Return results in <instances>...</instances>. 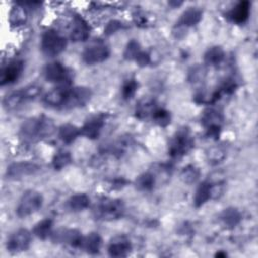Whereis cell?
Instances as JSON below:
<instances>
[{
    "instance_id": "cell-12",
    "label": "cell",
    "mask_w": 258,
    "mask_h": 258,
    "mask_svg": "<svg viewBox=\"0 0 258 258\" xmlns=\"http://www.w3.org/2000/svg\"><path fill=\"white\" fill-rule=\"evenodd\" d=\"M43 76L48 82L59 83L61 86H68L71 79V72L61 62L52 61L45 66Z\"/></svg>"
},
{
    "instance_id": "cell-13",
    "label": "cell",
    "mask_w": 258,
    "mask_h": 258,
    "mask_svg": "<svg viewBox=\"0 0 258 258\" xmlns=\"http://www.w3.org/2000/svg\"><path fill=\"white\" fill-rule=\"evenodd\" d=\"M31 243V233L26 229H19L12 233L6 242V249L10 253L26 251Z\"/></svg>"
},
{
    "instance_id": "cell-11",
    "label": "cell",
    "mask_w": 258,
    "mask_h": 258,
    "mask_svg": "<svg viewBox=\"0 0 258 258\" xmlns=\"http://www.w3.org/2000/svg\"><path fill=\"white\" fill-rule=\"evenodd\" d=\"M53 243L70 246L73 248H79L82 246L83 235L77 229L70 228H60L52 232L50 236Z\"/></svg>"
},
{
    "instance_id": "cell-20",
    "label": "cell",
    "mask_w": 258,
    "mask_h": 258,
    "mask_svg": "<svg viewBox=\"0 0 258 258\" xmlns=\"http://www.w3.org/2000/svg\"><path fill=\"white\" fill-rule=\"evenodd\" d=\"M68 89V86H60L49 91L44 95L43 102L49 107L63 108L67 100Z\"/></svg>"
},
{
    "instance_id": "cell-42",
    "label": "cell",
    "mask_w": 258,
    "mask_h": 258,
    "mask_svg": "<svg viewBox=\"0 0 258 258\" xmlns=\"http://www.w3.org/2000/svg\"><path fill=\"white\" fill-rule=\"evenodd\" d=\"M215 256L216 257H226L227 256V253L226 252H223V251H219V252H217L216 254H215Z\"/></svg>"
},
{
    "instance_id": "cell-21",
    "label": "cell",
    "mask_w": 258,
    "mask_h": 258,
    "mask_svg": "<svg viewBox=\"0 0 258 258\" xmlns=\"http://www.w3.org/2000/svg\"><path fill=\"white\" fill-rule=\"evenodd\" d=\"M221 224L227 228V229H234L237 227L241 220H242V215L240 211L237 208L234 207H229L227 209H224L220 216H219Z\"/></svg>"
},
{
    "instance_id": "cell-29",
    "label": "cell",
    "mask_w": 258,
    "mask_h": 258,
    "mask_svg": "<svg viewBox=\"0 0 258 258\" xmlns=\"http://www.w3.org/2000/svg\"><path fill=\"white\" fill-rule=\"evenodd\" d=\"M90 205V198L86 194H76L68 200V208L73 212H81L87 209Z\"/></svg>"
},
{
    "instance_id": "cell-8",
    "label": "cell",
    "mask_w": 258,
    "mask_h": 258,
    "mask_svg": "<svg viewBox=\"0 0 258 258\" xmlns=\"http://www.w3.org/2000/svg\"><path fill=\"white\" fill-rule=\"evenodd\" d=\"M41 166L34 161H17L11 163L6 169V176L9 179H20L26 176L34 175L40 170Z\"/></svg>"
},
{
    "instance_id": "cell-31",
    "label": "cell",
    "mask_w": 258,
    "mask_h": 258,
    "mask_svg": "<svg viewBox=\"0 0 258 258\" xmlns=\"http://www.w3.org/2000/svg\"><path fill=\"white\" fill-rule=\"evenodd\" d=\"M72 161L73 158L71 153L67 150L60 149L57 152H55V154L52 157V166L55 170H60L70 165Z\"/></svg>"
},
{
    "instance_id": "cell-37",
    "label": "cell",
    "mask_w": 258,
    "mask_h": 258,
    "mask_svg": "<svg viewBox=\"0 0 258 258\" xmlns=\"http://www.w3.org/2000/svg\"><path fill=\"white\" fill-rule=\"evenodd\" d=\"M206 76V70L202 66H196L191 68V70L188 73V80L192 83H198L204 80Z\"/></svg>"
},
{
    "instance_id": "cell-9",
    "label": "cell",
    "mask_w": 258,
    "mask_h": 258,
    "mask_svg": "<svg viewBox=\"0 0 258 258\" xmlns=\"http://www.w3.org/2000/svg\"><path fill=\"white\" fill-rule=\"evenodd\" d=\"M92 95V91L88 87L81 86L69 88L63 109H75L84 107L90 102Z\"/></svg>"
},
{
    "instance_id": "cell-36",
    "label": "cell",
    "mask_w": 258,
    "mask_h": 258,
    "mask_svg": "<svg viewBox=\"0 0 258 258\" xmlns=\"http://www.w3.org/2000/svg\"><path fill=\"white\" fill-rule=\"evenodd\" d=\"M141 50L142 49H141V46H140L139 42L137 40H135V39H131L126 44L123 56L127 60H134L135 61L136 57L141 52Z\"/></svg>"
},
{
    "instance_id": "cell-14",
    "label": "cell",
    "mask_w": 258,
    "mask_h": 258,
    "mask_svg": "<svg viewBox=\"0 0 258 258\" xmlns=\"http://www.w3.org/2000/svg\"><path fill=\"white\" fill-rule=\"evenodd\" d=\"M24 70V61L22 59H14L9 61L2 70L0 74L1 86L10 85L15 83Z\"/></svg>"
},
{
    "instance_id": "cell-5",
    "label": "cell",
    "mask_w": 258,
    "mask_h": 258,
    "mask_svg": "<svg viewBox=\"0 0 258 258\" xmlns=\"http://www.w3.org/2000/svg\"><path fill=\"white\" fill-rule=\"evenodd\" d=\"M43 204L42 195L34 189H28L23 192L16 207V215L19 218H26L37 212Z\"/></svg>"
},
{
    "instance_id": "cell-24",
    "label": "cell",
    "mask_w": 258,
    "mask_h": 258,
    "mask_svg": "<svg viewBox=\"0 0 258 258\" xmlns=\"http://www.w3.org/2000/svg\"><path fill=\"white\" fill-rule=\"evenodd\" d=\"M28 18L27 9L23 4L17 3L9 12V23L12 27H19L26 23Z\"/></svg>"
},
{
    "instance_id": "cell-39",
    "label": "cell",
    "mask_w": 258,
    "mask_h": 258,
    "mask_svg": "<svg viewBox=\"0 0 258 258\" xmlns=\"http://www.w3.org/2000/svg\"><path fill=\"white\" fill-rule=\"evenodd\" d=\"M135 61L137 62L138 66L140 67H145L147 64L150 63V54L147 51L141 50V52L138 54V56L136 57Z\"/></svg>"
},
{
    "instance_id": "cell-17",
    "label": "cell",
    "mask_w": 258,
    "mask_h": 258,
    "mask_svg": "<svg viewBox=\"0 0 258 258\" xmlns=\"http://www.w3.org/2000/svg\"><path fill=\"white\" fill-rule=\"evenodd\" d=\"M132 251V244L125 236L113 238L108 246V254L111 257H126Z\"/></svg>"
},
{
    "instance_id": "cell-26",
    "label": "cell",
    "mask_w": 258,
    "mask_h": 258,
    "mask_svg": "<svg viewBox=\"0 0 258 258\" xmlns=\"http://www.w3.org/2000/svg\"><path fill=\"white\" fill-rule=\"evenodd\" d=\"M58 138L67 144L73 143L81 134V129L74 124H63L58 128Z\"/></svg>"
},
{
    "instance_id": "cell-28",
    "label": "cell",
    "mask_w": 258,
    "mask_h": 258,
    "mask_svg": "<svg viewBox=\"0 0 258 258\" xmlns=\"http://www.w3.org/2000/svg\"><path fill=\"white\" fill-rule=\"evenodd\" d=\"M52 226H53V223H52L51 219H48V218L42 219L41 221L37 222L34 225L32 233L38 239L45 240V239H47L48 237L51 236V234L53 232L52 231Z\"/></svg>"
},
{
    "instance_id": "cell-2",
    "label": "cell",
    "mask_w": 258,
    "mask_h": 258,
    "mask_svg": "<svg viewBox=\"0 0 258 258\" xmlns=\"http://www.w3.org/2000/svg\"><path fill=\"white\" fill-rule=\"evenodd\" d=\"M41 93V87L38 85H28L20 90L7 94L3 99V106L6 110H15L24 103L35 99Z\"/></svg>"
},
{
    "instance_id": "cell-1",
    "label": "cell",
    "mask_w": 258,
    "mask_h": 258,
    "mask_svg": "<svg viewBox=\"0 0 258 258\" xmlns=\"http://www.w3.org/2000/svg\"><path fill=\"white\" fill-rule=\"evenodd\" d=\"M55 130L52 120L46 116L27 119L20 127L19 136L25 143H31L49 137Z\"/></svg>"
},
{
    "instance_id": "cell-6",
    "label": "cell",
    "mask_w": 258,
    "mask_h": 258,
    "mask_svg": "<svg viewBox=\"0 0 258 258\" xmlns=\"http://www.w3.org/2000/svg\"><path fill=\"white\" fill-rule=\"evenodd\" d=\"M67 39L53 29L46 30L40 40V48L47 56H55L61 53L67 47Z\"/></svg>"
},
{
    "instance_id": "cell-43",
    "label": "cell",
    "mask_w": 258,
    "mask_h": 258,
    "mask_svg": "<svg viewBox=\"0 0 258 258\" xmlns=\"http://www.w3.org/2000/svg\"><path fill=\"white\" fill-rule=\"evenodd\" d=\"M168 4H169L170 6H172V7H176V6H179V5H181V4H182V2H176V1L172 2V1H170Z\"/></svg>"
},
{
    "instance_id": "cell-35",
    "label": "cell",
    "mask_w": 258,
    "mask_h": 258,
    "mask_svg": "<svg viewBox=\"0 0 258 258\" xmlns=\"http://www.w3.org/2000/svg\"><path fill=\"white\" fill-rule=\"evenodd\" d=\"M152 120L153 122L160 126V127H166L170 124L171 122V116H170V113L168 111H166L165 109H162V108H157L153 115H152Z\"/></svg>"
},
{
    "instance_id": "cell-25",
    "label": "cell",
    "mask_w": 258,
    "mask_h": 258,
    "mask_svg": "<svg viewBox=\"0 0 258 258\" xmlns=\"http://www.w3.org/2000/svg\"><path fill=\"white\" fill-rule=\"evenodd\" d=\"M212 199V182L205 180L197 188L194 197V205L196 208H201L209 200Z\"/></svg>"
},
{
    "instance_id": "cell-33",
    "label": "cell",
    "mask_w": 258,
    "mask_h": 258,
    "mask_svg": "<svg viewBox=\"0 0 258 258\" xmlns=\"http://www.w3.org/2000/svg\"><path fill=\"white\" fill-rule=\"evenodd\" d=\"M206 155L209 163L216 165L224 161V159L226 158V151L221 146H213L208 149Z\"/></svg>"
},
{
    "instance_id": "cell-23",
    "label": "cell",
    "mask_w": 258,
    "mask_h": 258,
    "mask_svg": "<svg viewBox=\"0 0 258 258\" xmlns=\"http://www.w3.org/2000/svg\"><path fill=\"white\" fill-rule=\"evenodd\" d=\"M158 107L153 99L143 98L137 103L135 107V116L140 120L147 119L148 117H152L154 111Z\"/></svg>"
},
{
    "instance_id": "cell-40",
    "label": "cell",
    "mask_w": 258,
    "mask_h": 258,
    "mask_svg": "<svg viewBox=\"0 0 258 258\" xmlns=\"http://www.w3.org/2000/svg\"><path fill=\"white\" fill-rule=\"evenodd\" d=\"M133 19H134V22L136 23V25H138V26H143L144 27L148 23L146 15L143 12H141V11H137L133 15Z\"/></svg>"
},
{
    "instance_id": "cell-3",
    "label": "cell",
    "mask_w": 258,
    "mask_h": 258,
    "mask_svg": "<svg viewBox=\"0 0 258 258\" xmlns=\"http://www.w3.org/2000/svg\"><path fill=\"white\" fill-rule=\"evenodd\" d=\"M124 211L125 207L121 200L104 198L97 203L94 209V215L99 220L113 221L121 218Z\"/></svg>"
},
{
    "instance_id": "cell-7",
    "label": "cell",
    "mask_w": 258,
    "mask_h": 258,
    "mask_svg": "<svg viewBox=\"0 0 258 258\" xmlns=\"http://www.w3.org/2000/svg\"><path fill=\"white\" fill-rule=\"evenodd\" d=\"M110 56V48L104 42H93L87 46L83 53V61L87 64H97L105 61Z\"/></svg>"
},
{
    "instance_id": "cell-38",
    "label": "cell",
    "mask_w": 258,
    "mask_h": 258,
    "mask_svg": "<svg viewBox=\"0 0 258 258\" xmlns=\"http://www.w3.org/2000/svg\"><path fill=\"white\" fill-rule=\"evenodd\" d=\"M123 27V24L121 21L119 20H116V19H113V20H110L106 26H105V29H104V33L106 35H111L113 33H115L116 31L120 30L121 28Z\"/></svg>"
},
{
    "instance_id": "cell-22",
    "label": "cell",
    "mask_w": 258,
    "mask_h": 258,
    "mask_svg": "<svg viewBox=\"0 0 258 258\" xmlns=\"http://www.w3.org/2000/svg\"><path fill=\"white\" fill-rule=\"evenodd\" d=\"M102 244H103L102 237L98 233L92 232L83 238L81 248H83L85 252L91 255H95L100 252Z\"/></svg>"
},
{
    "instance_id": "cell-18",
    "label": "cell",
    "mask_w": 258,
    "mask_h": 258,
    "mask_svg": "<svg viewBox=\"0 0 258 258\" xmlns=\"http://www.w3.org/2000/svg\"><path fill=\"white\" fill-rule=\"evenodd\" d=\"M90 31H91V28L88 22L82 16L76 15L73 20L70 38L75 42L85 41L89 38Z\"/></svg>"
},
{
    "instance_id": "cell-16",
    "label": "cell",
    "mask_w": 258,
    "mask_h": 258,
    "mask_svg": "<svg viewBox=\"0 0 258 258\" xmlns=\"http://www.w3.org/2000/svg\"><path fill=\"white\" fill-rule=\"evenodd\" d=\"M203 17V11L199 7H188L182 12L176 23L177 31L183 32L186 28L197 25Z\"/></svg>"
},
{
    "instance_id": "cell-34",
    "label": "cell",
    "mask_w": 258,
    "mask_h": 258,
    "mask_svg": "<svg viewBox=\"0 0 258 258\" xmlns=\"http://www.w3.org/2000/svg\"><path fill=\"white\" fill-rule=\"evenodd\" d=\"M138 82L136 79L134 78H130L128 80H126L123 83L122 89H121V94L124 100H130L134 97L135 93L138 90Z\"/></svg>"
},
{
    "instance_id": "cell-4",
    "label": "cell",
    "mask_w": 258,
    "mask_h": 258,
    "mask_svg": "<svg viewBox=\"0 0 258 258\" xmlns=\"http://www.w3.org/2000/svg\"><path fill=\"white\" fill-rule=\"evenodd\" d=\"M195 140L188 128H181L175 132L168 144V154L172 158H179L187 154L194 147Z\"/></svg>"
},
{
    "instance_id": "cell-10",
    "label": "cell",
    "mask_w": 258,
    "mask_h": 258,
    "mask_svg": "<svg viewBox=\"0 0 258 258\" xmlns=\"http://www.w3.org/2000/svg\"><path fill=\"white\" fill-rule=\"evenodd\" d=\"M201 122L207 131V135L211 138H217L221 132L223 115L218 110L209 108L204 111Z\"/></svg>"
},
{
    "instance_id": "cell-19",
    "label": "cell",
    "mask_w": 258,
    "mask_h": 258,
    "mask_svg": "<svg viewBox=\"0 0 258 258\" xmlns=\"http://www.w3.org/2000/svg\"><path fill=\"white\" fill-rule=\"evenodd\" d=\"M250 11L251 3L249 1H239L228 12V18L236 24H243L248 20L250 16Z\"/></svg>"
},
{
    "instance_id": "cell-27",
    "label": "cell",
    "mask_w": 258,
    "mask_h": 258,
    "mask_svg": "<svg viewBox=\"0 0 258 258\" xmlns=\"http://www.w3.org/2000/svg\"><path fill=\"white\" fill-rule=\"evenodd\" d=\"M225 58V51L222 46L214 45L209 47L204 54V61L208 66H218Z\"/></svg>"
},
{
    "instance_id": "cell-32",
    "label": "cell",
    "mask_w": 258,
    "mask_h": 258,
    "mask_svg": "<svg viewBox=\"0 0 258 258\" xmlns=\"http://www.w3.org/2000/svg\"><path fill=\"white\" fill-rule=\"evenodd\" d=\"M200 175H201L200 169L192 164L186 165L180 171V179L187 184L195 183L200 178Z\"/></svg>"
},
{
    "instance_id": "cell-41",
    "label": "cell",
    "mask_w": 258,
    "mask_h": 258,
    "mask_svg": "<svg viewBox=\"0 0 258 258\" xmlns=\"http://www.w3.org/2000/svg\"><path fill=\"white\" fill-rule=\"evenodd\" d=\"M127 183V181L124 178H116L114 179V181L112 182V186L114 188H122L123 186H125V184Z\"/></svg>"
},
{
    "instance_id": "cell-30",
    "label": "cell",
    "mask_w": 258,
    "mask_h": 258,
    "mask_svg": "<svg viewBox=\"0 0 258 258\" xmlns=\"http://www.w3.org/2000/svg\"><path fill=\"white\" fill-rule=\"evenodd\" d=\"M155 185V177L150 172H143L135 179V186L140 191H149Z\"/></svg>"
},
{
    "instance_id": "cell-15",
    "label": "cell",
    "mask_w": 258,
    "mask_h": 258,
    "mask_svg": "<svg viewBox=\"0 0 258 258\" xmlns=\"http://www.w3.org/2000/svg\"><path fill=\"white\" fill-rule=\"evenodd\" d=\"M105 125V115L98 114L90 117L84 125L80 128L81 135L89 138V139H96L100 136L103 128Z\"/></svg>"
}]
</instances>
